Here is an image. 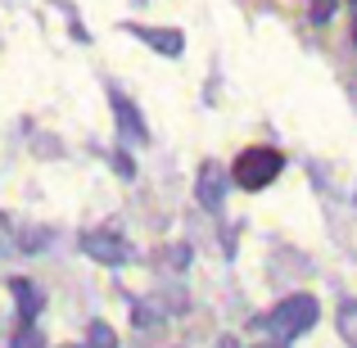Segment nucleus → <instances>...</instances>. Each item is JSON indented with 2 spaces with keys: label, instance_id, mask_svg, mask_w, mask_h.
Wrapping results in <instances>:
<instances>
[{
  "label": "nucleus",
  "instance_id": "nucleus-1",
  "mask_svg": "<svg viewBox=\"0 0 357 348\" xmlns=\"http://www.w3.org/2000/svg\"><path fill=\"white\" fill-rule=\"evenodd\" d=\"M317 317H321V308H317L312 294H289V298H280V303L271 308L262 326H267L271 335H280V340H298L303 331L317 326Z\"/></svg>",
  "mask_w": 357,
  "mask_h": 348
},
{
  "label": "nucleus",
  "instance_id": "nucleus-2",
  "mask_svg": "<svg viewBox=\"0 0 357 348\" xmlns=\"http://www.w3.org/2000/svg\"><path fill=\"white\" fill-rule=\"evenodd\" d=\"M280 167H285V158H280V149H244V154L236 158V167H231V176H236V186H244V190H262V186H271L280 176Z\"/></svg>",
  "mask_w": 357,
  "mask_h": 348
},
{
  "label": "nucleus",
  "instance_id": "nucleus-3",
  "mask_svg": "<svg viewBox=\"0 0 357 348\" xmlns=\"http://www.w3.org/2000/svg\"><path fill=\"white\" fill-rule=\"evenodd\" d=\"M82 249H86L96 262H105V267H122V262L131 258V249L122 244V235H114V231H86V235H82Z\"/></svg>",
  "mask_w": 357,
  "mask_h": 348
},
{
  "label": "nucleus",
  "instance_id": "nucleus-4",
  "mask_svg": "<svg viewBox=\"0 0 357 348\" xmlns=\"http://www.w3.org/2000/svg\"><path fill=\"white\" fill-rule=\"evenodd\" d=\"M195 195H199L204 209H222V199H227V172H222V163H204L199 167V181H195Z\"/></svg>",
  "mask_w": 357,
  "mask_h": 348
},
{
  "label": "nucleus",
  "instance_id": "nucleus-5",
  "mask_svg": "<svg viewBox=\"0 0 357 348\" xmlns=\"http://www.w3.org/2000/svg\"><path fill=\"white\" fill-rule=\"evenodd\" d=\"M109 109H114V118H118V131L127 140H145L149 131H145V118H140V109L131 105L122 91H109Z\"/></svg>",
  "mask_w": 357,
  "mask_h": 348
},
{
  "label": "nucleus",
  "instance_id": "nucleus-6",
  "mask_svg": "<svg viewBox=\"0 0 357 348\" xmlns=\"http://www.w3.org/2000/svg\"><path fill=\"white\" fill-rule=\"evenodd\" d=\"M131 32L140 36V41L145 45H154L158 54H167V59H172V54H181V32H167V27H131Z\"/></svg>",
  "mask_w": 357,
  "mask_h": 348
},
{
  "label": "nucleus",
  "instance_id": "nucleus-7",
  "mask_svg": "<svg viewBox=\"0 0 357 348\" xmlns=\"http://www.w3.org/2000/svg\"><path fill=\"white\" fill-rule=\"evenodd\" d=\"M14 298H18V317H23V326H36V312H41V294H36L27 280H14Z\"/></svg>",
  "mask_w": 357,
  "mask_h": 348
},
{
  "label": "nucleus",
  "instance_id": "nucleus-8",
  "mask_svg": "<svg viewBox=\"0 0 357 348\" xmlns=\"http://www.w3.org/2000/svg\"><path fill=\"white\" fill-rule=\"evenodd\" d=\"M335 326H340L344 344L357 348V298H340V312H335Z\"/></svg>",
  "mask_w": 357,
  "mask_h": 348
},
{
  "label": "nucleus",
  "instance_id": "nucleus-9",
  "mask_svg": "<svg viewBox=\"0 0 357 348\" xmlns=\"http://www.w3.org/2000/svg\"><path fill=\"white\" fill-rule=\"evenodd\" d=\"M86 348H118V335L109 331L105 321H91V331H86Z\"/></svg>",
  "mask_w": 357,
  "mask_h": 348
},
{
  "label": "nucleus",
  "instance_id": "nucleus-10",
  "mask_svg": "<svg viewBox=\"0 0 357 348\" xmlns=\"http://www.w3.org/2000/svg\"><path fill=\"white\" fill-rule=\"evenodd\" d=\"M14 348H45L41 331H36V326H18V331H14Z\"/></svg>",
  "mask_w": 357,
  "mask_h": 348
},
{
  "label": "nucleus",
  "instance_id": "nucleus-11",
  "mask_svg": "<svg viewBox=\"0 0 357 348\" xmlns=\"http://www.w3.org/2000/svg\"><path fill=\"white\" fill-rule=\"evenodd\" d=\"M335 5H340V0H312V23L326 27V23H331V14H335Z\"/></svg>",
  "mask_w": 357,
  "mask_h": 348
},
{
  "label": "nucleus",
  "instance_id": "nucleus-12",
  "mask_svg": "<svg viewBox=\"0 0 357 348\" xmlns=\"http://www.w3.org/2000/svg\"><path fill=\"white\" fill-rule=\"evenodd\" d=\"M114 163H118V172H122V176H131V172H136V167H131V158H127V154H118Z\"/></svg>",
  "mask_w": 357,
  "mask_h": 348
},
{
  "label": "nucleus",
  "instance_id": "nucleus-13",
  "mask_svg": "<svg viewBox=\"0 0 357 348\" xmlns=\"http://www.w3.org/2000/svg\"><path fill=\"white\" fill-rule=\"evenodd\" d=\"M218 348H240V344L231 340V335H222V340H218Z\"/></svg>",
  "mask_w": 357,
  "mask_h": 348
},
{
  "label": "nucleus",
  "instance_id": "nucleus-14",
  "mask_svg": "<svg viewBox=\"0 0 357 348\" xmlns=\"http://www.w3.org/2000/svg\"><path fill=\"white\" fill-rule=\"evenodd\" d=\"M63 348H86V344H63Z\"/></svg>",
  "mask_w": 357,
  "mask_h": 348
},
{
  "label": "nucleus",
  "instance_id": "nucleus-15",
  "mask_svg": "<svg viewBox=\"0 0 357 348\" xmlns=\"http://www.w3.org/2000/svg\"><path fill=\"white\" fill-rule=\"evenodd\" d=\"M353 36H357V27H353Z\"/></svg>",
  "mask_w": 357,
  "mask_h": 348
}]
</instances>
